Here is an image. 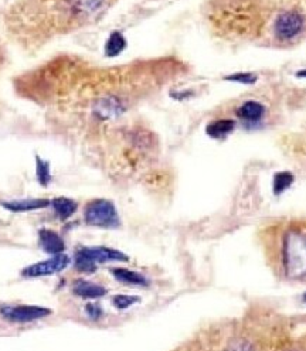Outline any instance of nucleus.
Returning a JSON list of instances; mask_svg holds the SVG:
<instances>
[{"mask_svg": "<svg viewBox=\"0 0 306 351\" xmlns=\"http://www.w3.org/2000/svg\"><path fill=\"white\" fill-rule=\"evenodd\" d=\"M237 322L210 324L170 351H238L235 343Z\"/></svg>", "mask_w": 306, "mask_h": 351, "instance_id": "obj_5", "label": "nucleus"}, {"mask_svg": "<svg viewBox=\"0 0 306 351\" xmlns=\"http://www.w3.org/2000/svg\"><path fill=\"white\" fill-rule=\"evenodd\" d=\"M266 258L276 274L287 279L306 278V227L301 223H276L262 230Z\"/></svg>", "mask_w": 306, "mask_h": 351, "instance_id": "obj_4", "label": "nucleus"}, {"mask_svg": "<svg viewBox=\"0 0 306 351\" xmlns=\"http://www.w3.org/2000/svg\"><path fill=\"white\" fill-rule=\"evenodd\" d=\"M2 316L12 323H30L49 317L53 311L45 306L32 304H17V306H3L0 309Z\"/></svg>", "mask_w": 306, "mask_h": 351, "instance_id": "obj_8", "label": "nucleus"}, {"mask_svg": "<svg viewBox=\"0 0 306 351\" xmlns=\"http://www.w3.org/2000/svg\"><path fill=\"white\" fill-rule=\"evenodd\" d=\"M51 204L50 200L47 199H34V200H20V202H9V203H2V206L6 210H10L13 213H27V211H34L40 208H46Z\"/></svg>", "mask_w": 306, "mask_h": 351, "instance_id": "obj_12", "label": "nucleus"}, {"mask_svg": "<svg viewBox=\"0 0 306 351\" xmlns=\"http://www.w3.org/2000/svg\"><path fill=\"white\" fill-rule=\"evenodd\" d=\"M70 265V258L64 254L53 255L49 259L38 261L33 265L26 267L21 271V276L25 278H43V276H51L62 272L65 268Z\"/></svg>", "mask_w": 306, "mask_h": 351, "instance_id": "obj_9", "label": "nucleus"}, {"mask_svg": "<svg viewBox=\"0 0 306 351\" xmlns=\"http://www.w3.org/2000/svg\"><path fill=\"white\" fill-rule=\"evenodd\" d=\"M86 313H89L93 319H98L101 315V309H98V306H86Z\"/></svg>", "mask_w": 306, "mask_h": 351, "instance_id": "obj_18", "label": "nucleus"}, {"mask_svg": "<svg viewBox=\"0 0 306 351\" xmlns=\"http://www.w3.org/2000/svg\"><path fill=\"white\" fill-rule=\"evenodd\" d=\"M113 302H114L115 307H118V309H128V307L135 304L138 302V299L132 298V296H128V295H117Z\"/></svg>", "mask_w": 306, "mask_h": 351, "instance_id": "obj_17", "label": "nucleus"}, {"mask_svg": "<svg viewBox=\"0 0 306 351\" xmlns=\"http://www.w3.org/2000/svg\"><path fill=\"white\" fill-rule=\"evenodd\" d=\"M117 0H17L5 23L19 46L37 51L58 37L89 27Z\"/></svg>", "mask_w": 306, "mask_h": 351, "instance_id": "obj_2", "label": "nucleus"}, {"mask_svg": "<svg viewBox=\"0 0 306 351\" xmlns=\"http://www.w3.org/2000/svg\"><path fill=\"white\" fill-rule=\"evenodd\" d=\"M73 293L82 299H98L106 295V289L101 287V285L80 279L74 283Z\"/></svg>", "mask_w": 306, "mask_h": 351, "instance_id": "obj_11", "label": "nucleus"}, {"mask_svg": "<svg viewBox=\"0 0 306 351\" xmlns=\"http://www.w3.org/2000/svg\"><path fill=\"white\" fill-rule=\"evenodd\" d=\"M37 179L43 186H47L51 182L50 165L45 160H41L40 158H37Z\"/></svg>", "mask_w": 306, "mask_h": 351, "instance_id": "obj_15", "label": "nucleus"}, {"mask_svg": "<svg viewBox=\"0 0 306 351\" xmlns=\"http://www.w3.org/2000/svg\"><path fill=\"white\" fill-rule=\"evenodd\" d=\"M305 302H306V295H305Z\"/></svg>", "mask_w": 306, "mask_h": 351, "instance_id": "obj_20", "label": "nucleus"}, {"mask_svg": "<svg viewBox=\"0 0 306 351\" xmlns=\"http://www.w3.org/2000/svg\"><path fill=\"white\" fill-rule=\"evenodd\" d=\"M210 33L235 46L294 50L306 43V0H207Z\"/></svg>", "mask_w": 306, "mask_h": 351, "instance_id": "obj_1", "label": "nucleus"}, {"mask_svg": "<svg viewBox=\"0 0 306 351\" xmlns=\"http://www.w3.org/2000/svg\"><path fill=\"white\" fill-rule=\"evenodd\" d=\"M38 244L40 248L50 256L64 254L65 251L64 238L50 228H43L38 231Z\"/></svg>", "mask_w": 306, "mask_h": 351, "instance_id": "obj_10", "label": "nucleus"}, {"mask_svg": "<svg viewBox=\"0 0 306 351\" xmlns=\"http://www.w3.org/2000/svg\"><path fill=\"white\" fill-rule=\"evenodd\" d=\"M51 207L60 219H69L75 214L78 204L71 199L58 197V199L51 200Z\"/></svg>", "mask_w": 306, "mask_h": 351, "instance_id": "obj_13", "label": "nucleus"}, {"mask_svg": "<svg viewBox=\"0 0 306 351\" xmlns=\"http://www.w3.org/2000/svg\"><path fill=\"white\" fill-rule=\"evenodd\" d=\"M128 256L121 251L105 247H84L75 252V268L84 274H93L98 263L108 261H126Z\"/></svg>", "mask_w": 306, "mask_h": 351, "instance_id": "obj_6", "label": "nucleus"}, {"mask_svg": "<svg viewBox=\"0 0 306 351\" xmlns=\"http://www.w3.org/2000/svg\"><path fill=\"white\" fill-rule=\"evenodd\" d=\"M5 64H6V50H5L3 43L0 41V71L3 70Z\"/></svg>", "mask_w": 306, "mask_h": 351, "instance_id": "obj_19", "label": "nucleus"}, {"mask_svg": "<svg viewBox=\"0 0 306 351\" xmlns=\"http://www.w3.org/2000/svg\"><path fill=\"white\" fill-rule=\"evenodd\" d=\"M114 278L121 282V283H126V285H135V287H145L148 283L146 278L138 272L129 271L125 268H113L111 269Z\"/></svg>", "mask_w": 306, "mask_h": 351, "instance_id": "obj_14", "label": "nucleus"}, {"mask_svg": "<svg viewBox=\"0 0 306 351\" xmlns=\"http://www.w3.org/2000/svg\"><path fill=\"white\" fill-rule=\"evenodd\" d=\"M84 221L90 227L115 228L119 226V217L114 203L104 199H95L86 203L84 208Z\"/></svg>", "mask_w": 306, "mask_h": 351, "instance_id": "obj_7", "label": "nucleus"}, {"mask_svg": "<svg viewBox=\"0 0 306 351\" xmlns=\"http://www.w3.org/2000/svg\"><path fill=\"white\" fill-rule=\"evenodd\" d=\"M122 49H123V38L118 33H115L108 43L106 51H108L109 56H114V54L119 53Z\"/></svg>", "mask_w": 306, "mask_h": 351, "instance_id": "obj_16", "label": "nucleus"}, {"mask_svg": "<svg viewBox=\"0 0 306 351\" xmlns=\"http://www.w3.org/2000/svg\"><path fill=\"white\" fill-rule=\"evenodd\" d=\"M243 351H306V317H287L267 309L238 322Z\"/></svg>", "mask_w": 306, "mask_h": 351, "instance_id": "obj_3", "label": "nucleus"}]
</instances>
